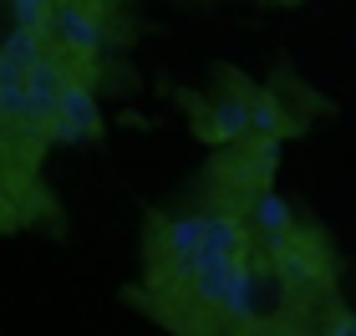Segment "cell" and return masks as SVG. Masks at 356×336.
<instances>
[{
  "mask_svg": "<svg viewBox=\"0 0 356 336\" xmlns=\"http://www.w3.org/2000/svg\"><path fill=\"white\" fill-rule=\"evenodd\" d=\"M285 118H290V112L280 107L275 92H254V97H250V122H254V133H260V138H285L290 127H296Z\"/></svg>",
  "mask_w": 356,
  "mask_h": 336,
  "instance_id": "277c9868",
  "label": "cell"
},
{
  "mask_svg": "<svg viewBox=\"0 0 356 336\" xmlns=\"http://www.w3.org/2000/svg\"><path fill=\"white\" fill-rule=\"evenodd\" d=\"M97 127H102V118H97L92 87L87 82H67V87H61V102H56L51 133L56 138H97Z\"/></svg>",
  "mask_w": 356,
  "mask_h": 336,
  "instance_id": "7a4b0ae2",
  "label": "cell"
},
{
  "mask_svg": "<svg viewBox=\"0 0 356 336\" xmlns=\"http://www.w3.org/2000/svg\"><path fill=\"white\" fill-rule=\"evenodd\" d=\"M254 224H260V234H265V245H275V239H285V234H296V214H290V204L280 194H254Z\"/></svg>",
  "mask_w": 356,
  "mask_h": 336,
  "instance_id": "3957f363",
  "label": "cell"
},
{
  "mask_svg": "<svg viewBox=\"0 0 356 336\" xmlns=\"http://www.w3.org/2000/svg\"><path fill=\"white\" fill-rule=\"evenodd\" d=\"M51 36L61 41V51H72V56H92L97 51V41H102V26H97V10L87 6V0H56V10H51Z\"/></svg>",
  "mask_w": 356,
  "mask_h": 336,
  "instance_id": "6da1fadb",
  "label": "cell"
}]
</instances>
